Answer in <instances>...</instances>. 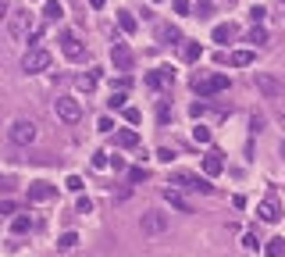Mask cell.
Wrapping results in <instances>:
<instances>
[{"mask_svg": "<svg viewBox=\"0 0 285 257\" xmlns=\"http://www.w3.org/2000/svg\"><path fill=\"white\" fill-rule=\"evenodd\" d=\"M0 214H14V204L11 200H0Z\"/></svg>", "mask_w": 285, "mask_h": 257, "instance_id": "ab89813d", "label": "cell"}, {"mask_svg": "<svg viewBox=\"0 0 285 257\" xmlns=\"http://www.w3.org/2000/svg\"><path fill=\"white\" fill-rule=\"evenodd\" d=\"M125 122H129V125H139V122H142V114L136 111V107H125Z\"/></svg>", "mask_w": 285, "mask_h": 257, "instance_id": "1f68e13d", "label": "cell"}, {"mask_svg": "<svg viewBox=\"0 0 285 257\" xmlns=\"http://www.w3.org/2000/svg\"><path fill=\"white\" fill-rule=\"evenodd\" d=\"M61 50H65L68 61H82V57H86V47H82L75 36H65V39H61Z\"/></svg>", "mask_w": 285, "mask_h": 257, "instance_id": "5bb4252c", "label": "cell"}, {"mask_svg": "<svg viewBox=\"0 0 285 257\" xmlns=\"http://www.w3.org/2000/svg\"><path fill=\"white\" fill-rule=\"evenodd\" d=\"M118 29H121L125 36H136V29H139L136 14H132V11H118Z\"/></svg>", "mask_w": 285, "mask_h": 257, "instance_id": "e0dca14e", "label": "cell"}, {"mask_svg": "<svg viewBox=\"0 0 285 257\" xmlns=\"http://www.w3.org/2000/svg\"><path fill=\"white\" fill-rule=\"evenodd\" d=\"M11 229H14V236H22V232H29V229H32V218H29V214H18V218L11 222Z\"/></svg>", "mask_w": 285, "mask_h": 257, "instance_id": "484cf974", "label": "cell"}, {"mask_svg": "<svg viewBox=\"0 0 285 257\" xmlns=\"http://www.w3.org/2000/svg\"><path fill=\"white\" fill-rule=\"evenodd\" d=\"M193 140H196V143H211V129H207V125H196V129H193Z\"/></svg>", "mask_w": 285, "mask_h": 257, "instance_id": "83f0119b", "label": "cell"}, {"mask_svg": "<svg viewBox=\"0 0 285 257\" xmlns=\"http://www.w3.org/2000/svg\"><path fill=\"white\" fill-rule=\"evenodd\" d=\"M22 68H25V72H47V68H50V54L39 50V47H36V50H25Z\"/></svg>", "mask_w": 285, "mask_h": 257, "instance_id": "52a82bcc", "label": "cell"}, {"mask_svg": "<svg viewBox=\"0 0 285 257\" xmlns=\"http://www.w3.org/2000/svg\"><path fill=\"white\" fill-rule=\"evenodd\" d=\"M264 254H268V257H285V240H282V236H275V240H268V247H264Z\"/></svg>", "mask_w": 285, "mask_h": 257, "instance_id": "7402d4cb", "label": "cell"}, {"mask_svg": "<svg viewBox=\"0 0 285 257\" xmlns=\"http://www.w3.org/2000/svg\"><path fill=\"white\" fill-rule=\"evenodd\" d=\"M54 196H57V186H54V182H43V179H39V182H29V200H32V204H47V200H54Z\"/></svg>", "mask_w": 285, "mask_h": 257, "instance_id": "9c48e42d", "label": "cell"}, {"mask_svg": "<svg viewBox=\"0 0 285 257\" xmlns=\"http://www.w3.org/2000/svg\"><path fill=\"white\" fill-rule=\"evenodd\" d=\"M182 57H186V61H200V57H203V47L186 39V47H182Z\"/></svg>", "mask_w": 285, "mask_h": 257, "instance_id": "603a6c76", "label": "cell"}, {"mask_svg": "<svg viewBox=\"0 0 285 257\" xmlns=\"http://www.w3.org/2000/svg\"><path fill=\"white\" fill-rule=\"evenodd\" d=\"M168 229V214H160V211H146L142 214V232L146 236H160Z\"/></svg>", "mask_w": 285, "mask_h": 257, "instance_id": "30bf717a", "label": "cell"}, {"mask_svg": "<svg viewBox=\"0 0 285 257\" xmlns=\"http://www.w3.org/2000/svg\"><path fill=\"white\" fill-rule=\"evenodd\" d=\"M7 140H11L14 147H29V143L36 140V125H32V122H25V118L11 122V129H7Z\"/></svg>", "mask_w": 285, "mask_h": 257, "instance_id": "3957f363", "label": "cell"}, {"mask_svg": "<svg viewBox=\"0 0 285 257\" xmlns=\"http://www.w3.org/2000/svg\"><path fill=\"white\" fill-rule=\"evenodd\" d=\"M111 61H114V68H118V72H132V65H136V57H132L129 43H121V39H114V43H111Z\"/></svg>", "mask_w": 285, "mask_h": 257, "instance_id": "8992f818", "label": "cell"}, {"mask_svg": "<svg viewBox=\"0 0 285 257\" xmlns=\"http://www.w3.org/2000/svg\"><path fill=\"white\" fill-rule=\"evenodd\" d=\"M146 179H150V171H146V168H132V171H129V182H136V186L146 182Z\"/></svg>", "mask_w": 285, "mask_h": 257, "instance_id": "f546056e", "label": "cell"}, {"mask_svg": "<svg viewBox=\"0 0 285 257\" xmlns=\"http://www.w3.org/2000/svg\"><path fill=\"white\" fill-rule=\"evenodd\" d=\"M7 32H11V39H29L32 36V14L29 11H14V14H7Z\"/></svg>", "mask_w": 285, "mask_h": 257, "instance_id": "7a4b0ae2", "label": "cell"}, {"mask_svg": "<svg viewBox=\"0 0 285 257\" xmlns=\"http://www.w3.org/2000/svg\"><path fill=\"white\" fill-rule=\"evenodd\" d=\"M61 14H65V7H61L57 0H47V4H43V18H47V22H61Z\"/></svg>", "mask_w": 285, "mask_h": 257, "instance_id": "ffe728a7", "label": "cell"}, {"mask_svg": "<svg viewBox=\"0 0 285 257\" xmlns=\"http://www.w3.org/2000/svg\"><path fill=\"white\" fill-rule=\"evenodd\" d=\"M171 7H175V14H189V11H193L189 0H171Z\"/></svg>", "mask_w": 285, "mask_h": 257, "instance_id": "4dcf8cb0", "label": "cell"}, {"mask_svg": "<svg viewBox=\"0 0 285 257\" xmlns=\"http://www.w3.org/2000/svg\"><path fill=\"white\" fill-rule=\"evenodd\" d=\"M193 89L200 96H214V93L228 89V75H193Z\"/></svg>", "mask_w": 285, "mask_h": 257, "instance_id": "277c9868", "label": "cell"}, {"mask_svg": "<svg viewBox=\"0 0 285 257\" xmlns=\"http://www.w3.org/2000/svg\"><path fill=\"white\" fill-rule=\"evenodd\" d=\"M75 86H78L82 93H93V89H96V72H89V75H78V79H75Z\"/></svg>", "mask_w": 285, "mask_h": 257, "instance_id": "cb8c5ba5", "label": "cell"}, {"mask_svg": "<svg viewBox=\"0 0 285 257\" xmlns=\"http://www.w3.org/2000/svg\"><path fill=\"white\" fill-rule=\"evenodd\" d=\"M114 143H118L121 150H136V147H139V132H136V129H121V132L114 136Z\"/></svg>", "mask_w": 285, "mask_h": 257, "instance_id": "2e32d148", "label": "cell"}, {"mask_svg": "<svg viewBox=\"0 0 285 257\" xmlns=\"http://www.w3.org/2000/svg\"><path fill=\"white\" fill-rule=\"evenodd\" d=\"M75 243H78V236H75V232H65V236L57 240V250H75Z\"/></svg>", "mask_w": 285, "mask_h": 257, "instance_id": "4316f807", "label": "cell"}, {"mask_svg": "<svg viewBox=\"0 0 285 257\" xmlns=\"http://www.w3.org/2000/svg\"><path fill=\"white\" fill-rule=\"evenodd\" d=\"M228 65H235V68H246V65H253V50H235V54L228 57Z\"/></svg>", "mask_w": 285, "mask_h": 257, "instance_id": "44dd1931", "label": "cell"}, {"mask_svg": "<svg viewBox=\"0 0 285 257\" xmlns=\"http://www.w3.org/2000/svg\"><path fill=\"white\" fill-rule=\"evenodd\" d=\"M189 114H193V118H203V114H207V104H203V100H196V104L189 107Z\"/></svg>", "mask_w": 285, "mask_h": 257, "instance_id": "836d02e7", "label": "cell"}, {"mask_svg": "<svg viewBox=\"0 0 285 257\" xmlns=\"http://www.w3.org/2000/svg\"><path fill=\"white\" fill-rule=\"evenodd\" d=\"M171 79H175V72H171V68H157V72H146V79H142V83L150 86V89H164Z\"/></svg>", "mask_w": 285, "mask_h": 257, "instance_id": "7c38bea8", "label": "cell"}, {"mask_svg": "<svg viewBox=\"0 0 285 257\" xmlns=\"http://www.w3.org/2000/svg\"><path fill=\"white\" fill-rule=\"evenodd\" d=\"M253 83H257V89H260L264 96H282V93H285V83H278L275 75H264V72H257Z\"/></svg>", "mask_w": 285, "mask_h": 257, "instance_id": "8fae6325", "label": "cell"}, {"mask_svg": "<svg viewBox=\"0 0 285 257\" xmlns=\"http://www.w3.org/2000/svg\"><path fill=\"white\" fill-rule=\"evenodd\" d=\"M65 186H68L71 193H82V179H78V175H68V182H65Z\"/></svg>", "mask_w": 285, "mask_h": 257, "instance_id": "8d00e7d4", "label": "cell"}, {"mask_svg": "<svg viewBox=\"0 0 285 257\" xmlns=\"http://www.w3.org/2000/svg\"><path fill=\"white\" fill-rule=\"evenodd\" d=\"M242 247H246V250H257V247H260V236H257V232H246V236H242Z\"/></svg>", "mask_w": 285, "mask_h": 257, "instance_id": "f1b7e54d", "label": "cell"}, {"mask_svg": "<svg viewBox=\"0 0 285 257\" xmlns=\"http://www.w3.org/2000/svg\"><path fill=\"white\" fill-rule=\"evenodd\" d=\"M89 4H93V7H104V0H89Z\"/></svg>", "mask_w": 285, "mask_h": 257, "instance_id": "b9f144b4", "label": "cell"}, {"mask_svg": "<svg viewBox=\"0 0 285 257\" xmlns=\"http://www.w3.org/2000/svg\"><path fill=\"white\" fill-rule=\"evenodd\" d=\"M164 200H168L171 207H178L182 214H193V204H189V200H186V196H182L175 186H168V189H164Z\"/></svg>", "mask_w": 285, "mask_h": 257, "instance_id": "4fadbf2b", "label": "cell"}, {"mask_svg": "<svg viewBox=\"0 0 285 257\" xmlns=\"http://www.w3.org/2000/svg\"><path fill=\"white\" fill-rule=\"evenodd\" d=\"M111 107H125V89H118V93H111V100H107Z\"/></svg>", "mask_w": 285, "mask_h": 257, "instance_id": "d6a6232c", "label": "cell"}, {"mask_svg": "<svg viewBox=\"0 0 285 257\" xmlns=\"http://www.w3.org/2000/svg\"><path fill=\"white\" fill-rule=\"evenodd\" d=\"M246 43H253V47H260V43H268V32H264L260 25H253V29L246 32Z\"/></svg>", "mask_w": 285, "mask_h": 257, "instance_id": "d4e9b609", "label": "cell"}, {"mask_svg": "<svg viewBox=\"0 0 285 257\" xmlns=\"http://www.w3.org/2000/svg\"><path fill=\"white\" fill-rule=\"evenodd\" d=\"M0 186H7V182H4V179H0Z\"/></svg>", "mask_w": 285, "mask_h": 257, "instance_id": "7bdbcfd3", "label": "cell"}, {"mask_svg": "<svg viewBox=\"0 0 285 257\" xmlns=\"http://www.w3.org/2000/svg\"><path fill=\"white\" fill-rule=\"evenodd\" d=\"M75 207H78V214H89V211H93V200H89V196H78Z\"/></svg>", "mask_w": 285, "mask_h": 257, "instance_id": "d590c367", "label": "cell"}, {"mask_svg": "<svg viewBox=\"0 0 285 257\" xmlns=\"http://www.w3.org/2000/svg\"><path fill=\"white\" fill-rule=\"evenodd\" d=\"M257 214H260V222H268V225H275V222L282 218V204H278V196H275V193H268V196L260 200V207H257Z\"/></svg>", "mask_w": 285, "mask_h": 257, "instance_id": "ba28073f", "label": "cell"}, {"mask_svg": "<svg viewBox=\"0 0 285 257\" xmlns=\"http://www.w3.org/2000/svg\"><path fill=\"white\" fill-rule=\"evenodd\" d=\"M157 39H160V43H186L175 25H157Z\"/></svg>", "mask_w": 285, "mask_h": 257, "instance_id": "d6986e66", "label": "cell"}, {"mask_svg": "<svg viewBox=\"0 0 285 257\" xmlns=\"http://www.w3.org/2000/svg\"><path fill=\"white\" fill-rule=\"evenodd\" d=\"M168 186H182V189H193V193H211V179L207 175H193V171H175Z\"/></svg>", "mask_w": 285, "mask_h": 257, "instance_id": "6da1fadb", "label": "cell"}, {"mask_svg": "<svg viewBox=\"0 0 285 257\" xmlns=\"http://www.w3.org/2000/svg\"><path fill=\"white\" fill-rule=\"evenodd\" d=\"M239 36V29L232 25V22H225V25H214V43H232Z\"/></svg>", "mask_w": 285, "mask_h": 257, "instance_id": "ac0fdd59", "label": "cell"}, {"mask_svg": "<svg viewBox=\"0 0 285 257\" xmlns=\"http://www.w3.org/2000/svg\"><path fill=\"white\" fill-rule=\"evenodd\" d=\"M282 7H285V0H282Z\"/></svg>", "mask_w": 285, "mask_h": 257, "instance_id": "f6af8a7d", "label": "cell"}, {"mask_svg": "<svg viewBox=\"0 0 285 257\" xmlns=\"http://www.w3.org/2000/svg\"><path fill=\"white\" fill-rule=\"evenodd\" d=\"M225 171V161H221V150H211L207 157H203V175L211 179V175H221Z\"/></svg>", "mask_w": 285, "mask_h": 257, "instance_id": "9a60e30c", "label": "cell"}, {"mask_svg": "<svg viewBox=\"0 0 285 257\" xmlns=\"http://www.w3.org/2000/svg\"><path fill=\"white\" fill-rule=\"evenodd\" d=\"M107 165H111V161H107V154H104V150H96V154H93V168H107Z\"/></svg>", "mask_w": 285, "mask_h": 257, "instance_id": "e575fe53", "label": "cell"}, {"mask_svg": "<svg viewBox=\"0 0 285 257\" xmlns=\"http://www.w3.org/2000/svg\"><path fill=\"white\" fill-rule=\"evenodd\" d=\"M96 129H100V132H111V129H114V122H111V118H107V114H104V118H100V122H96Z\"/></svg>", "mask_w": 285, "mask_h": 257, "instance_id": "74e56055", "label": "cell"}, {"mask_svg": "<svg viewBox=\"0 0 285 257\" xmlns=\"http://www.w3.org/2000/svg\"><path fill=\"white\" fill-rule=\"evenodd\" d=\"M171 157H175V150H168V147H160V150H157V161H164V165H168Z\"/></svg>", "mask_w": 285, "mask_h": 257, "instance_id": "f35d334b", "label": "cell"}, {"mask_svg": "<svg viewBox=\"0 0 285 257\" xmlns=\"http://www.w3.org/2000/svg\"><path fill=\"white\" fill-rule=\"evenodd\" d=\"M54 111H57V118L68 122V125H75V122L82 118V104L71 100V96H57V100H54Z\"/></svg>", "mask_w": 285, "mask_h": 257, "instance_id": "5b68a950", "label": "cell"}, {"mask_svg": "<svg viewBox=\"0 0 285 257\" xmlns=\"http://www.w3.org/2000/svg\"><path fill=\"white\" fill-rule=\"evenodd\" d=\"M228 4H235V0H228Z\"/></svg>", "mask_w": 285, "mask_h": 257, "instance_id": "ee69618b", "label": "cell"}, {"mask_svg": "<svg viewBox=\"0 0 285 257\" xmlns=\"http://www.w3.org/2000/svg\"><path fill=\"white\" fill-rule=\"evenodd\" d=\"M0 18H7V0H0Z\"/></svg>", "mask_w": 285, "mask_h": 257, "instance_id": "60d3db41", "label": "cell"}]
</instances>
